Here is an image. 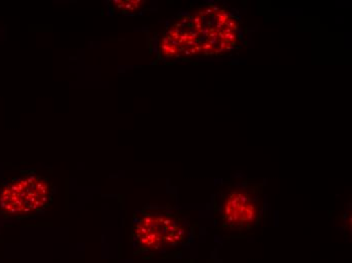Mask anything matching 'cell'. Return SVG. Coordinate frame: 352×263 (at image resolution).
<instances>
[{
  "label": "cell",
  "instance_id": "cell-1",
  "mask_svg": "<svg viewBox=\"0 0 352 263\" xmlns=\"http://www.w3.org/2000/svg\"><path fill=\"white\" fill-rule=\"evenodd\" d=\"M195 238L192 216L184 209L148 204L133 216L130 239L136 256L164 258L188 247Z\"/></svg>",
  "mask_w": 352,
  "mask_h": 263
},
{
  "label": "cell",
  "instance_id": "cell-6",
  "mask_svg": "<svg viewBox=\"0 0 352 263\" xmlns=\"http://www.w3.org/2000/svg\"><path fill=\"white\" fill-rule=\"evenodd\" d=\"M113 12L124 16H134L139 14L146 6L143 0H115L109 2Z\"/></svg>",
  "mask_w": 352,
  "mask_h": 263
},
{
  "label": "cell",
  "instance_id": "cell-4",
  "mask_svg": "<svg viewBox=\"0 0 352 263\" xmlns=\"http://www.w3.org/2000/svg\"><path fill=\"white\" fill-rule=\"evenodd\" d=\"M190 16L201 46V57L227 54L241 46V21L227 6L209 2L199 6Z\"/></svg>",
  "mask_w": 352,
  "mask_h": 263
},
{
  "label": "cell",
  "instance_id": "cell-3",
  "mask_svg": "<svg viewBox=\"0 0 352 263\" xmlns=\"http://www.w3.org/2000/svg\"><path fill=\"white\" fill-rule=\"evenodd\" d=\"M54 187L36 170L0 183V219L19 221L44 213L52 205Z\"/></svg>",
  "mask_w": 352,
  "mask_h": 263
},
{
  "label": "cell",
  "instance_id": "cell-2",
  "mask_svg": "<svg viewBox=\"0 0 352 263\" xmlns=\"http://www.w3.org/2000/svg\"><path fill=\"white\" fill-rule=\"evenodd\" d=\"M216 204L218 229L238 234L254 230L265 216L263 183L243 179L224 183Z\"/></svg>",
  "mask_w": 352,
  "mask_h": 263
},
{
  "label": "cell",
  "instance_id": "cell-5",
  "mask_svg": "<svg viewBox=\"0 0 352 263\" xmlns=\"http://www.w3.org/2000/svg\"><path fill=\"white\" fill-rule=\"evenodd\" d=\"M161 60L201 57V46L190 14H180L165 29L158 41Z\"/></svg>",
  "mask_w": 352,
  "mask_h": 263
}]
</instances>
